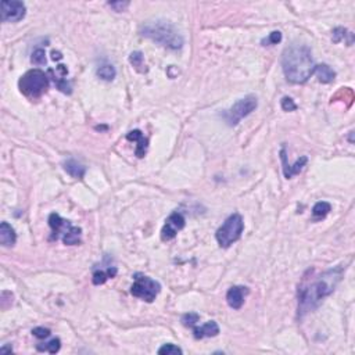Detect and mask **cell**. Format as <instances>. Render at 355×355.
<instances>
[{
  "mask_svg": "<svg viewBox=\"0 0 355 355\" xmlns=\"http://www.w3.org/2000/svg\"><path fill=\"white\" fill-rule=\"evenodd\" d=\"M161 291V284L154 279L144 275H135V282L131 287V293L146 303H153Z\"/></svg>",
  "mask_w": 355,
  "mask_h": 355,
  "instance_id": "ba28073f",
  "label": "cell"
},
{
  "mask_svg": "<svg viewBox=\"0 0 355 355\" xmlns=\"http://www.w3.org/2000/svg\"><path fill=\"white\" fill-rule=\"evenodd\" d=\"M129 63H131V64L135 67V70H138L139 72L147 71L146 68H143V67L146 66H144V55L142 51H133V53H131V55H129Z\"/></svg>",
  "mask_w": 355,
  "mask_h": 355,
  "instance_id": "603a6c76",
  "label": "cell"
},
{
  "mask_svg": "<svg viewBox=\"0 0 355 355\" xmlns=\"http://www.w3.org/2000/svg\"><path fill=\"white\" fill-rule=\"evenodd\" d=\"M315 66L312 51L305 44H291L283 51V74L290 83L301 85L307 82L314 74Z\"/></svg>",
  "mask_w": 355,
  "mask_h": 355,
  "instance_id": "7a4b0ae2",
  "label": "cell"
},
{
  "mask_svg": "<svg viewBox=\"0 0 355 355\" xmlns=\"http://www.w3.org/2000/svg\"><path fill=\"white\" fill-rule=\"evenodd\" d=\"M115 68L111 66V64H103V66H100L99 68H97V77H99L100 79H103V81L110 82V81H112V79L115 78Z\"/></svg>",
  "mask_w": 355,
  "mask_h": 355,
  "instance_id": "ffe728a7",
  "label": "cell"
},
{
  "mask_svg": "<svg viewBox=\"0 0 355 355\" xmlns=\"http://www.w3.org/2000/svg\"><path fill=\"white\" fill-rule=\"evenodd\" d=\"M330 210H332V205L329 204L327 201H319V203H316V204L314 205V208H312V215H314V218H316V219H322V218H325V216L330 212Z\"/></svg>",
  "mask_w": 355,
  "mask_h": 355,
  "instance_id": "44dd1931",
  "label": "cell"
},
{
  "mask_svg": "<svg viewBox=\"0 0 355 355\" xmlns=\"http://www.w3.org/2000/svg\"><path fill=\"white\" fill-rule=\"evenodd\" d=\"M314 74H316L319 82L322 83H330L336 78V72L333 71L332 67H329L327 64H316Z\"/></svg>",
  "mask_w": 355,
  "mask_h": 355,
  "instance_id": "2e32d148",
  "label": "cell"
},
{
  "mask_svg": "<svg viewBox=\"0 0 355 355\" xmlns=\"http://www.w3.org/2000/svg\"><path fill=\"white\" fill-rule=\"evenodd\" d=\"M116 275V268L115 266H110L107 268L105 271H94L93 272V277H92V282L96 286L99 284H104L107 282V279L110 277H114Z\"/></svg>",
  "mask_w": 355,
  "mask_h": 355,
  "instance_id": "ac0fdd59",
  "label": "cell"
},
{
  "mask_svg": "<svg viewBox=\"0 0 355 355\" xmlns=\"http://www.w3.org/2000/svg\"><path fill=\"white\" fill-rule=\"evenodd\" d=\"M49 225L51 227V236L50 240H58L61 239L66 246H77L81 243V234L82 229L74 226L71 222L63 219L58 214H50Z\"/></svg>",
  "mask_w": 355,
  "mask_h": 355,
  "instance_id": "277c9868",
  "label": "cell"
},
{
  "mask_svg": "<svg viewBox=\"0 0 355 355\" xmlns=\"http://www.w3.org/2000/svg\"><path fill=\"white\" fill-rule=\"evenodd\" d=\"M140 33L144 38L151 39L155 43L171 50H178L183 46V38L178 28L164 20L147 21L140 28Z\"/></svg>",
  "mask_w": 355,
  "mask_h": 355,
  "instance_id": "3957f363",
  "label": "cell"
},
{
  "mask_svg": "<svg viewBox=\"0 0 355 355\" xmlns=\"http://www.w3.org/2000/svg\"><path fill=\"white\" fill-rule=\"evenodd\" d=\"M32 334L36 338H46L49 337L51 332L46 327H35V329H32Z\"/></svg>",
  "mask_w": 355,
  "mask_h": 355,
  "instance_id": "f546056e",
  "label": "cell"
},
{
  "mask_svg": "<svg viewBox=\"0 0 355 355\" xmlns=\"http://www.w3.org/2000/svg\"><path fill=\"white\" fill-rule=\"evenodd\" d=\"M345 38H348V40L352 43L354 42V35H352V32H349L348 29H345V28L343 27H337L333 29V42L334 43H338V42H341V40H345Z\"/></svg>",
  "mask_w": 355,
  "mask_h": 355,
  "instance_id": "7402d4cb",
  "label": "cell"
},
{
  "mask_svg": "<svg viewBox=\"0 0 355 355\" xmlns=\"http://www.w3.org/2000/svg\"><path fill=\"white\" fill-rule=\"evenodd\" d=\"M257 105H258L257 97H255L254 94H249V96H246L243 99L236 101L222 115H223V118H225V121H226L229 127H234V125H238L239 122L243 120L244 116L250 115L257 108Z\"/></svg>",
  "mask_w": 355,
  "mask_h": 355,
  "instance_id": "52a82bcc",
  "label": "cell"
},
{
  "mask_svg": "<svg viewBox=\"0 0 355 355\" xmlns=\"http://www.w3.org/2000/svg\"><path fill=\"white\" fill-rule=\"evenodd\" d=\"M51 58H53V60H61V58H63V55H61V53H60V51H55V50H53V51H51Z\"/></svg>",
  "mask_w": 355,
  "mask_h": 355,
  "instance_id": "1f68e13d",
  "label": "cell"
},
{
  "mask_svg": "<svg viewBox=\"0 0 355 355\" xmlns=\"http://www.w3.org/2000/svg\"><path fill=\"white\" fill-rule=\"evenodd\" d=\"M280 158H282L283 162V173H284L286 179H291L294 175H299L301 169L305 166V164L308 162V158L305 155H303L301 158H299V160L294 162V165H288L287 155H286V150L284 149L280 150Z\"/></svg>",
  "mask_w": 355,
  "mask_h": 355,
  "instance_id": "8fae6325",
  "label": "cell"
},
{
  "mask_svg": "<svg viewBox=\"0 0 355 355\" xmlns=\"http://www.w3.org/2000/svg\"><path fill=\"white\" fill-rule=\"evenodd\" d=\"M49 75H50V78L54 81L55 86H57V89H58L60 92H63V93H66V94H71V86H70V83L67 82V79H64V78L55 77L54 74H51L50 71H49Z\"/></svg>",
  "mask_w": 355,
  "mask_h": 355,
  "instance_id": "cb8c5ba5",
  "label": "cell"
},
{
  "mask_svg": "<svg viewBox=\"0 0 355 355\" xmlns=\"http://www.w3.org/2000/svg\"><path fill=\"white\" fill-rule=\"evenodd\" d=\"M127 139L129 142H136V155L139 158H143L146 151H147V146H149V140L144 138V135L142 133V131L139 129H135V131H131L129 133H127Z\"/></svg>",
  "mask_w": 355,
  "mask_h": 355,
  "instance_id": "4fadbf2b",
  "label": "cell"
},
{
  "mask_svg": "<svg viewBox=\"0 0 355 355\" xmlns=\"http://www.w3.org/2000/svg\"><path fill=\"white\" fill-rule=\"evenodd\" d=\"M31 61L35 66H44L46 64V54H44L43 49H36L32 53Z\"/></svg>",
  "mask_w": 355,
  "mask_h": 355,
  "instance_id": "83f0119b",
  "label": "cell"
},
{
  "mask_svg": "<svg viewBox=\"0 0 355 355\" xmlns=\"http://www.w3.org/2000/svg\"><path fill=\"white\" fill-rule=\"evenodd\" d=\"M108 6H110L111 9L118 11V13H121V11L125 10L128 6H129V2H124V3L122 2H112V3H108Z\"/></svg>",
  "mask_w": 355,
  "mask_h": 355,
  "instance_id": "4dcf8cb0",
  "label": "cell"
},
{
  "mask_svg": "<svg viewBox=\"0 0 355 355\" xmlns=\"http://www.w3.org/2000/svg\"><path fill=\"white\" fill-rule=\"evenodd\" d=\"M344 268L337 266L334 269L322 273L310 284H303L299 288V312L303 315L305 312L315 310L321 301L334 291L338 282L343 277Z\"/></svg>",
  "mask_w": 355,
  "mask_h": 355,
  "instance_id": "6da1fadb",
  "label": "cell"
},
{
  "mask_svg": "<svg viewBox=\"0 0 355 355\" xmlns=\"http://www.w3.org/2000/svg\"><path fill=\"white\" fill-rule=\"evenodd\" d=\"M244 229V222L243 218L240 214H233L227 218L226 221L222 223V226L216 230L215 238L218 244L227 249L230 247L233 243H236Z\"/></svg>",
  "mask_w": 355,
  "mask_h": 355,
  "instance_id": "8992f818",
  "label": "cell"
},
{
  "mask_svg": "<svg viewBox=\"0 0 355 355\" xmlns=\"http://www.w3.org/2000/svg\"><path fill=\"white\" fill-rule=\"evenodd\" d=\"M185 225H186L185 216L181 212H178V211L172 212L171 215L166 218L165 225H164L162 230H161V239L164 242L172 240V239L176 236V233L185 227Z\"/></svg>",
  "mask_w": 355,
  "mask_h": 355,
  "instance_id": "30bf717a",
  "label": "cell"
},
{
  "mask_svg": "<svg viewBox=\"0 0 355 355\" xmlns=\"http://www.w3.org/2000/svg\"><path fill=\"white\" fill-rule=\"evenodd\" d=\"M63 166H64V171H66L68 175H71L72 178H75V179H82V178L85 176L86 168H85L82 164H79L78 161L67 160L66 162L63 164Z\"/></svg>",
  "mask_w": 355,
  "mask_h": 355,
  "instance_id": "e0dca14e",
  "label": "cell"
},
{
  "mask_svg": "<svg viewBox=\"0 0 355 355\" xmlns=\"http://www.w3.org/2000/svg\"><path fill=\"white\" fill-rule=\"evenodd\" d=\"M17 240V234L14 227L11 226L9 222H2L0 223V243L5 247L14 246Z\"/></svg>",
  "mask_w": 355,
  "mask_h": 355,
  "instance_id": "9a60e30c",
  "label": "cell"
},
{
  "mask_svg": "<svg viewBox=\"0 0 355 355\" xmlns=\"http://www.w3.org/2000/svg\"><path fill=\"white\" fill-rule=\"evenodd\" d=\"M18 88L28 99H38L49 88V78L42 70H29L20 78Z\"/></svg>",
  "mask_w": 355,
  "mask_h": 355,
  "instance_id": "5b68a950",
  "label": "cell"
},
{
  "mask_svg": "<svg viewBox=\"0 0 355 355\" xmlns=\"http://www.w3.org/2000/svg\"><path fill=\"white\" fill-rule=\"evenodd\" d=\"M280 105H282L283 111H294V110H297V104L294 103L291 97H283Z\"/></svg>",
  "mask_w": 355,
  "mask_h": 355,
  "instance_id": "f1b7e54d",
  "label": "cell"
},
{
  "mask_svg": "<svg viewBox=\"0 0 355 355\" xmlns=\"http://www.w3.org/2000/svg\"><path fill=\"white\" fill-rule=\"evenodd\" d=\"M194 337L197 338H205V337H215L219 334V326L215 321H210L204 323L203 326L193 327Z\"/></svg>",
  "mask_w": 355,
  "mask_h": 355,
  "instance_id": "5bb4252c",
  "label": "cell"
},
{
  "mask_svg": "<svg viewBox=\"0 0 355 355\" xmlns=\"http://www.w3.org/2000/svg\"><path fill=\"white\" fill-rule=\"evenodd\" d=\"M199 321H200V315L199 314H196V312H189V314H185V315L182 316V319H181L183 326H188V327H194L196 326V323H197Z\"/></svg>",
  "mask_w": 355,
  "mask_h": 355,
  "instance_id": "484cf974",
  "label": "cell"
},
{
  "mask_svg": "<svg viewBox=\"0 0 355 355\" xmlns=\"http://www.w3.org/2000/svg\"><path fill=\"white\" fill-rule=\"evenodd\" d=\"M61 348L60 338H51L47 343H40L36 345V349L40 352H49V354H55Z\"/></svg>",
  "mask_w": 355,
  "mask_h": 355,
  "instance_id": "d6986e66",
  "label": "cell"
},
{
  "mask_svg": "<svg viewBox=\"0 0 355 355\" xmlns=\"http://www.w3.org/2000/svg\"><path fill=\"white\" fill-rule=\"evenodd\" d=\"M0 13H2V21L5 22H17L21 21L25 17L27 7L22 2L18 0H3L0 3Z\"/></svg>",
  "mask_w": 355,
  "mask_h": 355,
  "instance_id": "9c48e42d",
  "label": "cell"
},
{
  "mask_svg": "<svg viewBox=\"0 0 355 355\" xmlns=\"http://www.w3.org/2000/svg\"><path fill=\"white\" fill-rule=\"evenodd\" d=\"M249 294V288L244 286H233L227 290L226 301L230 308L240 310L244 304V297Z\"/></svg>",
  "mask_w": 355,
  "mask_h": 355,
  "instance_id": "7c38bea8",
  "label": "cell"
},
{
  "mask_svg": "<svg viewBox=\"0 0 355 355\" xmlns=\"http://www.w3.org/2000/svg\"><path fill=\"white\" fill-rule=\"evenodd\" d=\"M158 354L160 355H182L183 351L182 348H179L175 344H164L160 349H158Z\"/></svg>",
  "mask_w": 355,
  "mask_h": 355,
  "instance_id": "d4e9b609",
  "label": "cell"
},
{
  "mask_svg": "<svg viewBox=\"0 0 355 355\" xmlns=\"http://www.w3.org/2000/svg\"><path fill=\"white\" fill-rule=\"evenodd\" d=\"M280 40H282V32L273 31V32H271L268 35V38L262 39L261 43H262V46H273V44L279 43Z\"/></svg>",
  "mask_w": 355,
  "mask_h": 355,
  "instance_id": "4316f807",
  "label": "cell"
}]
</instances>
